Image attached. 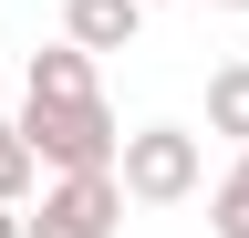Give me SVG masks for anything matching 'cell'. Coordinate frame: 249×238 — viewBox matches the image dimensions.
I'll return each mask as SVG.
<instances>
[{
    "mask_svg": "<svg viewBox=\"0 0 249 238\" xmlns=\"http://www.w3.org/2000/svg\"><path fill=\"white\" fill-rule=\"evenodd\" d=\"M145 11H156V0H145Z\"/></svg>",
    "mask_w": 249,
    "mask_h": 238,
    "instance_id": "obj_11",
    "label": "cell"
},
{
    "mask_svg": "<svg viewBox=\"0 0 249 238\" xmlns=\"http://www.w3.org/2000/svg\"><path fill=\"white\" fill-rule=\"evenodd\" d=\"M218 11H249V0H218Z\"/></svg>",
    "mask_w": 249,
    "mask_h": 238,
    "instance_id": "obj_10",
    "label": "cell"
},
{
    "mask_svg": "<svg viewBox=\"0 0 249 238\" xmlns=\"http://www.w3.org/2000/svg\"><path fill=\"white\" fill-rule=\"evenodd\" d=\"M114 176H124V207H187L208 187V145L187 125H135L114 145Z\"/></svg>",
    "mask_w": 249,
    "mask_h": 238,
    "instance_id": "obj_2",
    "label": "cell"
},
{
    "mask_svg": "<svg viewBox=\"0 0 249 238\" xmlns=\"http://www.w3.org/2000/svg\"><path fill=\"white\" fill-rule=\"evenodd\" d=\"M208 228H218V238H249V145H239V166L208 187Z\"/></svg>",
    "mask_w": 249,
    "mask_h": 238,
    "instance_id": "obj_8",
    "label": "cell"
},
{
    "mask_svg": "<svg viewBox=\"0 0 249 238\" xmlns=\"http://www.w3.org/2000/svg\"><path fill=\"white\" fill-rule=\"evenodd\" d=\"M114 218H124V176L83 166V176L42 187V218H21V238H114Z\"/></svg>",
    "mask_w": 249,
    "mask_h": 238,
    "instance_id": "obj_3",
    "label": "cell"
},
{
    "mask_svg": "<svg viewBox=\"0 0 249 238\" xmlns=\"http://www.w3.org/2000/svg\"><path fill=\"white\" fill-rule=\"evenodd\" d=\"M208 135L249 145V63H218V73H208Z\"/></svg>",
    "mask_w": 249,
    "mask_h": 238,
    "instance_id": "obj_6",
    "label": "cell"
},
{
    "mask_svg": "<svg viewBox=\"0 0 249 238\" xmlns=\"http://www.w3.org/2000/svg\"><path fill=\"white\" fill-rule=\"evenodd\" d=\"M0 238H21V207H0Z\"/></svg>",
    "mask_w": 249,
    "mask_h": 238,
    "instance_id": "obj_9",
    "label": "cell"
},
{
    "mask_svg": "<svg viewBox=\"0 0 249 238\" xmlns=\"http://www.w3.org/2000/svg\"><path fill=\"white\" fill-rule=\"evenodd\" d=\"M21 135H31V156H42L52 176H83V166H114V104L104 94H62V104H42V94H21Z\"/></svg>",
    "mask_w": 249,
    "mask_h": 238,
    "instance_id": "obj_1",
    "label": "cell"
},
{
    "mask_svg": "<svg viewBox=\"0 0 249 238\" xmlns=\"http://www.w3.org/2000/svg\"><path fill=\"white\" fill-rule=\"evenodd\" d=\"M21 94H42V104H62V94H104V83H93V52H83V42H52V52H31Z\"/></svg>",
    "mask_w": 249,
    "mask_h": 238,
    "instance_id": "obj_5",
    "label": "cell"
},
{
    "mask_svg": "<svg viewBox=\"0 0 249 238\" xmlns=\"http://www.w3.org/2000/svg\"><path fill=\"white\" fill-rule=\"evenodd\" d=\"M31 187H42V156H31V135H21V114L0 125V207H21Z\"/></svg>",
    "mask_w": 249,
    "mask_h": 238,
    "instance_id": "obj_7",
    "label": "cell"
},
{
    "mask_svg": "<svg viewBox=\"0 0 249 238\" xmlns=\"http://www.w3.org/2000/svg\"><path fill=\"white\" fill-rule=\"evenodd\" d=\"M145 32V0H62V42H83V52H124Z\"/></svg>",
    "mask_w": 249,
    "mask_h": 238,
    "instance_id": "obj_4",
    "label": "cell"
}]
</instances>
